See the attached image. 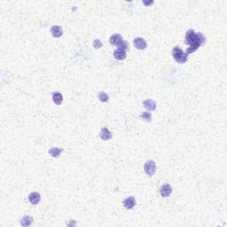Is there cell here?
I'll return each mask as SVG.
<instances>
[{
  "label": "cell",
  "instance_id": "cell-20",
  "mask_svg": "<svg viewBox=\"0 0 227 227\" xmlns=\"http://www.w3.org/2000/svg\"><path fill=\"white\" fill-rule=\"evenodd\" d=\"M143 3H144V5H146V6H151V5H153V1H151V2H146V1H144Z\"/></svg>",
  "mask_w": 227,
  "mask_h": 227
},
{
  "label": "cell",
  "instance_id": "cell-10",
  "mask_svg": "<svg viewBox=\"0 0 227 227\" xmlns=\"http://www.w3.org/2000/svg\"><path fill=\"white\" fill-rule=\"evenodd\" d=\"M51 32H52V35L53 36V37H61L63 34V30H62V28L61 26H52V29H51Z\"/></svg>",
  "mask_w": 227,
  "mask_h": 227
},
{
  "label": "cell",
  "instance_id": "cell-11",
  "mask_svg": "<svg viewBox=\"0 0 227 227\" xmlns=\"http://www.w3.org/2000/svg\"><path fill=\"white\" fill-rule=\"evenodd\" d=\"M123 41V37L120 34H114L112 35L109 39V42L112 45H118L119 43Z\"/></svg>",
  "mask_w": 227,
  "mask_h": 227
},
{
  "label": "cell",
  "instance_id": "cell-18",
  "mask_svg": "<svg viewBox=\"0 0 227 227\" xmlns=\"http://www.w3.org/2000/svg\"><path fill=\"white\" fill-rule=\"evenodd\" d=\"M117 46H118V49L123 50L124 52H126L127 50L129 49V44H128V43L126 41H123V40Z\"/></svg>",
  "mask_w": 227,
  "mask_h": 227
},
{
  "label": "cell",
  "instance_id": "cell-1",
  "mask_svg": "<svg viewBox=\"0 0 227 227\" xmlns=\"http://www.w3.org/2000/svg\"><path fill=\"white\" fill-rule=\"evenodd\" d=\"M206 43V38L202 33L198 32L196 33L193 30H189L185 34V43L189 45L186 49V53H193L195 52L201 46H202Z\"/></svg>",
  "mask_w": 227,
  "mask_h": 227
},
{
  "label": "cell",
  "instance_id": "cell-4",
  "mask_svg": "<svg viewBox=\"0 0 227 227\" xmlns=\"http://www.w3.org/2000/svg\"><path fill=\"white\" fill-rule=\"evenodd\" d=\"M172 193V188L170 184H162L160 187V194L162 197H169Z\"/></svg>",
  "mask_w": 227,
  "mask_h": 227
},
{
  "label": "cell",
  "instance_id": "cell-5",
  "mask_svg": "<svg viewBox=\"0 0 227 227\" xmlns=\"http://www.w3.org/2000/svg\"><path fill=\"white\" fill-rule=\"evenodd\" d=\"M133 43H134V46L138 50H145L147 48V46H148V43L146 42V40L141 38V37L135 38L134 41H133Z\"/></svg>",
  "mask_w": 227,
  "mask_h": 227
},
{
  "label": "cell",
  "instance_id": "cell-2",
  "mask_svg": "<svg viewBox=\"0 0 227 227\" xmlns=\"http://www.w3.org/2000/svg\"><path fill=\"white\" fill-rule=\"evenodd\" d=\"M172 56L174 58V60L178 63L180 64H184L188 60V54L186 52H184L183 50L181 49L178 46H175L173 50H172Z\"/></svg>",
  "mask_w": 227,
  "mask_h": 227
},
{
  "label": "cell",
  "instance_id": "cell-16",
  "mask_svg": "<svg viewBox=\"0 0 227 227\" xmlns=\"http://www.w3.org/2000/svg\"><path fill=\"white\" fill-rule=\"evenodd\" d=\"M140 118H142L144 121L148 122V123H150L152 121V115L148 112H143L141 115L139 116Z\"/></svg>",
  "mask_w": 227,
  "mask_h": 227
},
{
  "label": "cell",
  "instance_id": "cell-14",
  "mask_svg": "<svg viewBox=\"0 0 227 227\" xmlns=\"http://www.w3.org/2000/svg\"><path fill=\"white\" fill-rule=\"evenodd\" d=\"M52 99H53V102L56 105L60 106L62 103V101H63V97H62L61 93H60V92H54L52 94Z\"/></svg>",
  "mask_w": 227,
  "mask_h": 227
},
{
  "label": "cell",
  "instance_id": "cell-8",
  "mask_svg": "<svg viewBox=\"0 0 227 227\" xmlns=\"http://www.w3.org/2000/svg\"><path fill=\"white\" fill-rule=\"evenodd\" d=\"M29 200H30V202L32 205H37L39 202H40V200H41V196H40V194L37 193V192H34V193H32L30 194V196H29Z\"/></svg>",
  "mask_w": 227,
  "mask_h": 227
},
{
  "label": "cell",
  "instance_id": "cell-13",
  "mask_svg": "<svg viewBox=\"0 0 227 227\" xmlns=\"http://www.w3.org/2000/svg\"><path fill=\"white\" fill-rule=\"evenodd\" d=\"M33 223V217L30 216H25L20 220V225L22 226H30Z\"/></svg>",
  "mask_w": 227,
  "mask_h": 227
},
{
  "label": "cell",
  "instance_id": "cell-19",
  "mask_svg": "<svg viewBox=\"0 0 227 227\" xmlns=\"http://www.w3.org/2000/svg\"><path fill=\"white\" fill-rule=\"evenodd\" d=\"M102 45H103V44H102L101 41H100L99 39H95V40L93 41V46H94L95 49H99V48H101Z\"/></svg>",
  "mask_w": 227,
  "mask_h": 227
},
{
  "label": "cell",
  "instance_id": "cell-6",
  "mask_svg": "<svg viewBox=\"0 0 227 227\" xmlns=\"http://www.w3.org/2000/svg\"><path fill=\"white\" fill-rule=\"evenodd\" d=\"M136 205V200L133 196H129L123 201V206L127 209H131Z\"/></svg>",
  "mask_w": 227,
  "mask_h": 227
},
{
  "label": "cell",
  "instance_id": "cell-9",
  "mask_svg": "<svg viewBox=\"0 0 227 227\" xmlns=\"http://www.w3.org/2000/svg\"><path fill=\"white\" fill-rule=\"evenodd\" d=\"M99 137L103 139V140H109L111 138H112V133L109 131V129L106 127H103L101 130H100V133H99Z\"/></svg>",
  "mask_w": 227,
  "mask_h": 227
},
{
  "label": "cell",
  "instance_id": "cell-7",
  "mask_svg": "<svg viewBox=\"0 0 227 227\" xmlns=\"http://www.w3.org/2000/svg\"><path fill=\"white\" fill-rule=\"evenodd\" d=\"M143 106L148 111H153L156 108V103L153 101V99H146L143 102Z\"/></svg>",
  "mask_w": 227,
  "mask_h": 227
},
{
  "label": "cell",
  "instance_id": "cell-17",
  "mask_svg": "<svg viewBox=\"0 0 227 227\" xmlns=\"http://www.w3.org/2000/svg\"><path fill=\"white\" fill-rule=\"evenodd\" d=\"M98 98H99V100L101 101V102H107L108 101V95L107 94V93H105L104 92H100L98 94Z\"/></svg>",
  "mask_w": 227,
  "mask_h": 227
},
{
  "label": "cell",
  "instance_id": "cell-15",
  "mask_svg": "<svg viewBox=\"0 0 227 227\" xmlns=\"http://www.w3.org/2000/svg\"><path fill=\"white\" fill-rule=\"evenodd\" d=\"M62 152H63V149H62V148H52L49 150V153L52 156V157H54V158H58V157L61 155V153Z\"/></svg>",
  "mask_w": 227,
  "mask_h": 227
},
{
  "label": "cell",
  "instance_id": "cell-12",
  "mask_svg": "<svg viewBox=\"0 0 227 227\" xmlns=\"http://www.w3.org/2000/svg\"><path fill=\"white\" fill-rule=\"evenodd\" d=\"M114 57L117 61H123L126 58V52H124L123 50L116 49L114 52Z\"/></svg>",
  "mask_w": 227,
  "mask_h": 227
},
{
  "label": "cell",
  "instance_id": "cell-3",
  "mask_svg": "<svg viewBox=\"0 0 227 227\" xmlns=\"http://www.w3.org/2000/svg\"><path fill=\"white\" fill-rule=\"evenodd\" d=\"M145 172L148 174V176H153L155 173V170H156V165L155 162L153 160H149L146 163H145V167H144Z\"/></svg>",
  "mask_w": 227,
  "mask_h": 227
}]
</instances>
